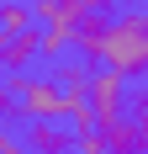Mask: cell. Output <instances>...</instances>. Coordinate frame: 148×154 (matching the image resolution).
<instances>
[{"label":"cell","mask_w":148,"mask_h":154,"mask_svg":"<svg viewBox=\"0 0 148 154\" xmlns=\"http://www.w3.org/2000/svg\"><path fill=\"white\" fill-rule=\"evenodd\" d=\"M69 48H74L69 27H37V59H64Z\"/></svg>","instance_id":"30bf717a"},{"label":"cell","mask_w":148,"mask_h":154,"mask_svg":"<svg viewBox=\"0 0 148 154\" xmlns=\"http://www.w3.org/2000/svg\"><path fill=\"white\" fill-rule=\"evenodd\" d=\"M0 122H16V96H11V75H0Z\"/></svg>","instance_id":"7c38bea8"},{"label":"cell","mask_w":148,"mask_h":154,"mask_svg":"<svg viewBox=\"0 0 148 154\" xmlns=\"http://www.w3.org/2000/svg\"><path fill=\"white\" fill-rule=\"evenodd\" d=\"M127 85H132V80L111 75V69H90V80H85V106H90V117H95V122L122 117V106H127Z\"/></svg>","instance_id":"3957f363"},{"label":"cell","mask_w":148,"mask_h":154,"mask_svg":"<svg viewBox=\"0 0 148 154\" xmlns=\"http://www.w3.org/2000/svg\"><path fill=\"white\" fill-rule=\"evenodd\" d=\"M95 69H111L122 80H143L148 75V11H138V5L111 11V21L101 32Z\"/></svg>","instance_id":"6da1fadb"},{"label":"cell","mask_w":148,"mask_h":154,"mask_svg":"<svg viewBox=\"0 0 148 154\" xmlns=\"http://www.w3.org/2000/svg\"><path fill=\"white\" fill-rule=\"evenodd\" d=\"M69 143H74V133L58 117H37V122L21 128V149L27 154H69Z\"/></svg>","instance_id":"277c9868"},{"label":"cell","mask_w":148,"mask_h":154,"mask_svg":"<svg viewBox=\"0 0 148 154\" xmlns=\"http://www.w3.org/2000/svg\"><path fill=\"white\" fill-rule=\"evenodd\" d=\"M32 27H79V16H85V5L79 0H32Z\"/></svg>","instance_id":"52a82bcc"},{"label":"cell","mask_w":148,"mask_h":154,"mask_svg":"<svg viewBox=\"0 0 148 154\" xmlns=\"http://www.w3.org/2000/svg\"><path fill=\"white\" fill-rule=\"evenodd\" d=\"M32 59H37V27L0 32V75H21Z\"/></svg>","instance_id":"8992f818"},{"label":"cell","mask_w":148,"mask_h":154,"mask_svg":"<svg viewBox=\"0 0 148 154\" xmlns=\"http://www.w3.org/2000/svg\"><path fill=\"white\" fill-rule=\"evenodd\" d=\"M21 27H32V11L21 0H0V32H21Z\"/></svg>","instance_id":"8fae6325"},{"label":"cell","mask_w":148,"mask_h":154,"mask_svg":"<svg viewBox=\"0 0 148 154\" xmlns=\"http://www.w3.org/2000/svg\"><path fill=\"white\" fill-rule=\"evenodd\" d=\"M106 21H111V11H85L79 27H74V53H79V64H90V69H95V53H101Z\"/></svg>","instance_id":"ba28073f"},{"label":"cell","mask_w":148,"mask_h":154,"mask_svg":"<svg viewBox=\"0 0 148 154\" xmlns=\"http://www.w3.org/2000/svg\"><path fill=\"white\" fill-rule=\"evenodd\" d=\"M95 133H101V149H106V154H143V143H148V128H138L132 117L95 122Z\"/></svg>","instance_id":"5b68a950"},{"label":"cell","mask_w":148,"mask_h":154,"mask_svg":"<svg viewBox=\"0 0 148 154\" xmlns=\"http://www.w3.org/2000/svg\"><path fill=\"white\" fill-rule=\"evenodd\" d=\"M58 69H53V85H58L64 96H85V80H90V64H79V59H53Z\"/></svg>","instance_id":"9c48e42d"},{"label":"cell","mask_w":148,"mask_h":154,"mask_svg":"<svg viewBox=\"0 0 148 154\" xmlns=\"http://www.w3.org/2000/svg\"><path fill=\"white\" fill-rule=\"evenodd\" d=\"M16 96V122H37V117H64V91L53 85V75H11Z\"/></svg>","instance_id":"7a4b0ae2"},{"label":"cell","mask_w":148,"mask_h":154,"mask_svg":"<svg viewBox=\"0 0 148 154\" xmlns=\"http://www.w3.org/2000/svg\"><path fill=\"white\" fill-rule=\"evenodd\" d=\"M111 5H122V0H111ZM127 5H132V0H127Z\"/></svg>","instance_id":"4fadbf2b"}]
</instances>
